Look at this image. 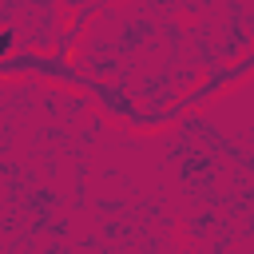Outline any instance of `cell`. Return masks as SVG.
<instances>
[{
	"label": "cell",
	"mask_w": 254,
	"mask_h": 254,
	"mask_svg": "<svg viewBox=\"0 0 254 254\" xmlns=\"http://www.w3.org/2000/svg\"><path fill=\"white\" fill-rule=\"evenodd\" d=\"M12 52V32H0V56Z\"/></svg>",
	"instance_id": "cell-1"
}]
</instances>
